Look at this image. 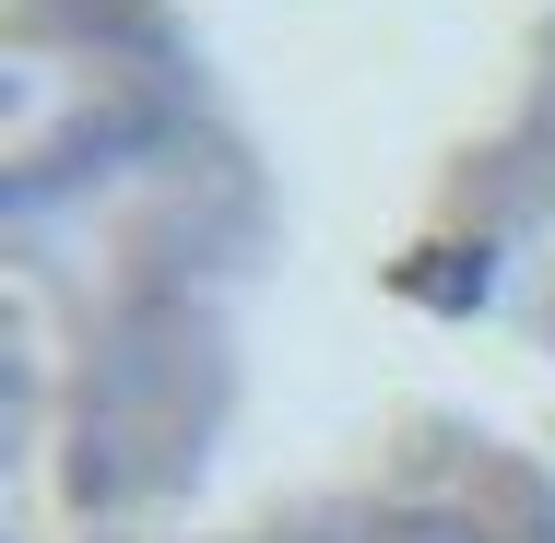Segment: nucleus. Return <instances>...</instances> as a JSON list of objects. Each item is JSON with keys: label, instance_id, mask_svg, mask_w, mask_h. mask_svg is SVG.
Segmentation results:
<instances>
[]
</instances>
